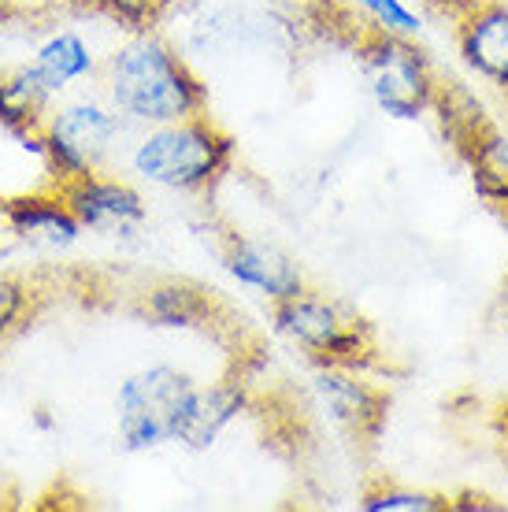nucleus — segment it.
<instances>
[{
  "label": "nucleus",
  "instance_id": "0eeeda50",
  "mask_svg": "<svg viewBox=\"0 0 508 512\" xmlns=\"http://www.w3.org/2000/svg\"><path fill=\"white\" fill-rule=\"evenodd\" d=\"M323 412L331 423L360 446H375L386 427V409H390V390L379 386L360 368H316L312 375Z\"/></svg>",
  "mask_w": 508,
  "mask_h": 512
},
{
  "label": "nucleus",
  "instance_id": "9d476101",
  "mask_svg": "<svg viewBox=\"0 0 508 512\" xmlns=\"http://www.w3.org/2000/svg\"><path fill=\"white\" fill-rule=\"evenodd\" d=\"M460 60L508 93V4L505 0H460L457 4Z\"/></svg>",
  "mask_w": 508,
  "mask_h": 512
},
{
  "label": "nucleus",
  "instance_id": "9b49d317",
  "mask_svg": "<svg viewBox=\"0 0 508 512\" xmlns=\"http://www.w3.org/2000/svg\"><path fill=\"white\" fill-rule=\"evenodd\" d=\"M0 223L8 227L12 238L30 245H45V249H71L78 242V234H82V223L67 208L64 197L56 193V186L0 201Z\"/></svg>",
  "mask_w": 508,
  "mask_h": 512
},
{
  "label": "nucleus",
  "instance_id": "f03ea898",
  "mask_svg": "<svg viewBox=\"0 0 508 512\" xmlns=\"http://www.w3.org/2000/svg\"><path fill=\"white\" fill-rule=\"evenodd\" d=\"M230 164L234 138L208 112L149 127L130 153L138 179L171 193H208L223 182Z\"/></svg>",
  "mask_w": 508,
  "mask_h": 512
},
{
  "label": "nucleus",
  "instance_id": "4468645a",
  "mask_svg": "<svg viewBox=\"0 0 508 512\" xmlns=\"http://www.w3.org/2000/svg\"><path fill=\"white\" fill-rule=\"evenodd\" d=\"M460 156H464V164H468L475 193L483 197V205L508 227V138H505V130L490 119V123L471 138V145Z\"/></svg>",
  "mask_w": 508,
  "mask_h": 512
},
{
  "label": "nucleus",
  "instance_id": "f257e3e1",
  "mask_svg": "<svg viewBox=\"0 0 508 512\" xmlns=\"http://www.w3.org/2000/svg\"><path fill=\"white\" fill-rule=\"evenodd\" d=\"M104 86L108 101L127 116V123L141 127H160L208 112L204 82L186 64V56L156 30L130 34L119 49H112L104 64Z\"/></svg>",
  "mask_w": 508,
  "mask_h": 512
},
{
  "label": "nucleus",
  "instance_id": "412c9836",
  "mask_svg": "<svg viewBox=\"0 0 508 512\" xmlns=\"http://www.w3.org/2000/svg\"><path fill=\"white\" fill-rule=\"evenodd\" d=\"M494 427H497V438H501V442H505V449H508V401H501V405H497Z\"/></svg>",
  "mask_w": 508,
  "mask_h": 512
},
{
  "label": "nucleus",
  "instance_id": "4be33fe9",
  "mask_svg": "<svg viewBox=\"0 0 508 512\" xmlns=\"http://www.w3.org/2000/svg\"><path fill=\"white\" fill-rule=\"evenodd\" d=\"M501 305H505V316H508V279H505V290H501Z\"/></svg>",
  "mask_w": 508,
  "mask_h": 512
},
{
  "label": "nucleus",
  "instance_id": "ddd939ff",
  "mask_svg": "<svg viewBox=\"0 0 508 512\" xmlns=\"http://www.w3.org/2000/svg\"><path fill=\"white\" fill-rule=\"evenodd\" d=\"M141 316L167 331H208L219 320V301L212 290L186 279H164L141 297Z\"/></svg>",
  "mask_w": 508,
  "mask_h": 512
},
{
  "label": "nucleus",
  "instance_id": "423d86ee",
  "mask_svg": "<svg viewBox=\"0 0 508 512\" xmlns=\"http://www.w3.org/2000/svg\"><path fill=\"white\" fill-rule=\"evenodd\" d=\"M127 130V116L112 101L75 97L49 108L41 130L26 141V149L45 156V167L56 182L78 179L86 171H101L115 141Z\"/></svg>",
  "mask_w": 508,
  "mask_h": 512
},
{
  "label": "nucleus",
  "instance_id": "f8f14e48",
  "mask_svg": "<svg viewBox=\"0 0 508 512\" xmlns=\"http://www.w3.org/2000/svg\"><path fill=\"white\" fill-rule=\"evenodd\" d=\"M249 405H253V390H249L245 375H227V379H216V383L204 386L197 383L186 423H182V435H178V446L193 449V453L212 449Z\"/></svg>",
  "mask_w": 508,
  "mask_h": 512
},
{
  "label": "nucleus",
  "instance_id": "f3484780",
  "mask_svg": "<svg viewBox=\"0 0 508 512\" xmlns=\"http://www.w3.org/2000/svg\"><path fill=\"white\" fill-rule=\"evenodd\" d=\"M41 290L38 282L15 271H0V349L12 342L15 334H23L30 320L38 316Z\"/></svg>",
  "mask_w": 508,
  "mask_h": 512
},
{
  "label": "nucleus",
  "instance_id": "20e7f679",
  "mask_svg": "<svg viewBox=\"0 0 508 512\" xmlns=\"http://www.w3.org/2000/svg\"><path fill=\"white\" fill-rule=\"evenodd\" d=\"M349 45H353L360 75L368 82V93L379 104V112H386L397 123H416L431 112L434 93H438V71L431 56L408 34H390L360 19L349 34Z\"/></svg>",
  "mask_w": 508,
  "mask_h": 512
},
{
  "label": "nucleus",
  "instance_id": "dca6fc26",
  "mask_svg": "<svg viewBox=\"0 0 508 512\" xmlns=\"http://www.w3.org/2000/svg\"><path fill=\"white\" fill-rule=\"evenodd\" d=\"M52 108V93L34 67L0 71V127L30 141L41 130Z\"/></svg>",
  "mask_w": 508,
  "mask_h": 512
},
{
  "label": "nucleus",
  "instance_id": "39448f33",
  "mask_svg": "<svg viewBox=\"0 0 508 512\" xmlns=\"http://www.w3.org/2000/svg\"><path fill=\"white\" fill-rule=\"evenodd\" d=\"M197 379L175 364L127 375L115 390V438L123 453H153L178 442Z\"/></svg>",
  "mask_w": 508,
  "mask_h": 512
},
{
  "label": "nucleus",
  "instance_id": "7ed1b4c3",
  "mask_svg": "<svg viewBox=\"0 0 508 512\" xmlns=\"http://www.w3.org/2000/svg\"><path fill=\"white\" fill-rule=\"evenodd\" d=\"M271 327L301 349L316 368H360L382 364L379 334L368 316L342 305L338 297L305 286L301 294L271 305Z\"/></svg>",
  "mask_w": 508,
  "mask_h": 512
},
{
  "label": "nucleus",
  "instance_id": "2eb2a0df",
  "mask_svg": "<svg viewBox=\"0 0 508 512\" xmlns=\"http://www.w3.org/2000/svg\"><path fill=\"white\" fill-rule=\"evenodd\" d=\"M30 67L41 75V82L49 86L52 97H60L71 86L97 75V52L78 30H56L38 45Z\"/></svg>",
  "mask_w": 508,
  "mask_h": 512
},
{
  "label": "nucleus",
  "instance_id": "1a4fd4ad",
  "mask_svg": "<svg viewBox=\"0 0 508 512\" xmlns=\"http://www.w3.org/2000/svg\"><path fill=\"white\" fill-rule=\"evenodd\" d=\"M219 264L234 282H242L249 290L264 297V301H286V297L301 294L308 282L301 264L290 253H282L279 245L249 238V234L230 231L219 245Z\"/></svg>",
  "mask_w": 508,
  "mask_h": 512
},
{
  "label": "nucleus",
  "instance_id": "6ab92c4d",
  "mask_svg": "<svg viewBox=\"0 0 508 512\" xmlns=\"http://www.w3.org/2000/svg\"><path fill=\"white\" fill-rule=\"evenodd\" d=\"M93 12H101L104 19L119 23L127 34H145L156 30V23L167 15L171 0H86Z\"/></svg>",
  "mask_w": 508,
  "mask_h": 512
},
{
  "label": "nucleus",
  "instance_id": "aec40b11",
  "mask_svg": "<svg viewBox=\"0 0 508 512\" xmlns=\"http://www.w3.org/2000/svg\"><path fill=\"white\" fill-rule=\"evenodd\" d=\"M349 12H356L364 23L379 26V30H390V34H408L416 38L420 34V15L408 8L405 0H338Z\"/></svg>",
  "mask_w": 508,
  "mask_h": 512
},
{
  "label": "nucleus",
  "instance_id": "6e6552de",
  "mask_svg": "<svg viewBox=\"0 0 508 512\" xmlns=\"http://www.w3.org/2000/svg\"><path fill=\"white\" fill-rule=\"evenodd\" d=\"M56 193L67 201L82 223V231H101L115 238H130L134 231L145 227L149 208L127 179H115L108 171H86L78 179L56 182Z\"/></svg>",
  "mask_w": 508,
  "mask_h": 512
},
{
  "label": "nucleus",
  "instance_id": "a211bd4d",
  "mask_svg": "<svg viewBox=\"0 0 508 512\" xmlns=\"http://www.w3.org/2000/svg\"><path fill=\"white\" fill-rule=\"evenodd\" d=\"M360 509L364 512H445V509H453V494L379 483V487H368L360 494Z\"/></svg>",
  "mask_w": 508,
  "mask_h": 512
}]
</instances>
